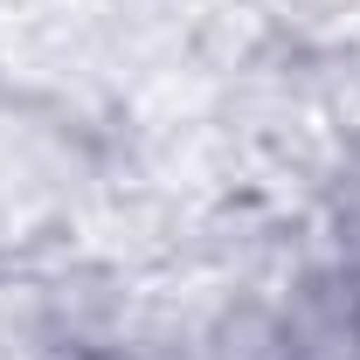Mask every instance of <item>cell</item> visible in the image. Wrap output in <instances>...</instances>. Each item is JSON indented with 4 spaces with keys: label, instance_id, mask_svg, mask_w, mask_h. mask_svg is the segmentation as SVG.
<instances>
[{
    "label": "cell",
    "instance_id": "6da1fadb",
    "mask_svg": "<svg viewBox=\"0 0 360 360\" xmlns=\"http://www.w3.org/2000/svg\"><path fill=\"white\" fill-rule=\"evenodd\" d=\"M70 360H90V354H70Z\"/></svg>",
    "mask_w": 360,
    "mask_h": 360
},
{
    "label": "cell",
    "instance_id": "7a4b0ae2",
    "mask_svg": "<svg viewBox=\"0 0 360 360\" xmlns=\"http://www.w3.org/2000/svg\"><path fill=\"white\" fill-rule=\"evenodd\" d=\"M284 360H291V347H284Z\"/></svg>",
    "mask_w": 360,
    "mask_h": 360
}]
</instances>
